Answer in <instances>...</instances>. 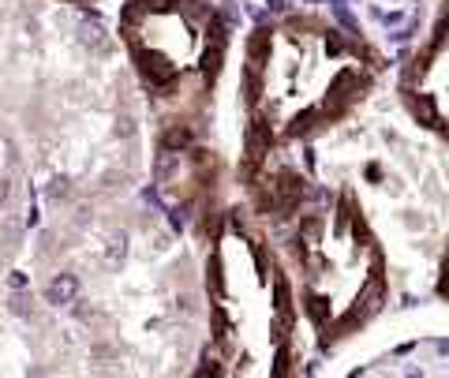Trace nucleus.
Masks as SVG:
<instances>
[{"label": "nucleus", "instance_id": "nucleus-1", "mask_svg": "<svg viewBox=\"0 0 449 378\" xmlns=\"http://www.w3.org/2000/svg\"><path fill=\"white\" fill-rule=\"evenodd\" d=\"M379 307H382V277H374V281H367V288L359 292V300L352 303L348 315H344L337 326H326V341H333V337H348L352 329H359L371 315H379Z\"/></svg>", "mask_w": 449, "mask_h": 378}, {"label": "nucleus", "instance_id": "nucleus-2", "mask_svg": "<svg viewBox=\"0 0 449 378\" xmlns=\"http://www.w3.org/2000/svg\"><path fill=\"white\" fill-rule=\"evenodd\" d=\"M135 64H139L142 79H146V83H154V86H168V83L176 79L172 60H168L165 53H157V49H135Z\"/></svg>", "mask_w": 449, "mask_h": 378}, {"label": "nucleus", "instance_id": "nucleus-3", "mask_svg": "<svg viewBox=\"0 0 449 378\" xmlns=\"http://www.w3.org/2000/svg\"><path fill=\"white\" fill-rule=\"evenodd\" d=\"M270 191H274V210L277 214H292L296 206H300V199H303V180L296 173H281L274 184H270Z\"/></svg>", "mask_w": 449, "mask_h": 378}, {"label": "nucleus", "instance_id": "nucleus-4", "mask_svg": "<svg viewBox=\"0 0 449 378\" xmlns=\"http://www.w3.org/2000/svg\"><path fill=\"white\" fill-rule=\"evenodd\" d=\"M75 34H79V42H83L86 49H94V53H105L109 49L105 23H101L98 15H90V12H75Z\"/></svg>", "mask_w": 449, "mask_h": 378}, {"label": "nucleus", "instance_id": "nucleus-5", "mask_svg": "<svg viewBox=\"0 0 449 378\" xmlns=\"http://www.w3.org/2000/svg\"><path fill=\"white\" fill-rule=\"evenodd\" d=\"M75 296H79L75 273H56L49 285H45V300H49L53 307H68V303H75Z\"/></svg>", "mask_w": 449, "mask_h": 378}, {"label": "nucleus", "instance_id": "nucleus-6", "mask_svg": "<svg viewBox=\"0 0 449 378\" xmlns=\"http://www.w3.org/2000/svg\"><path fill=\"white\" fill-rule=\"evenodd\" d=\"M270 142H274V131H270V124H266V120H255L251 135H247V162L259 165L262 158L270 154Z\"/></svg>", "mask_w": 449, "mask_h": 378}, {"label": "nucleus", "instance_id": "nucleus-7", "mask_svg": "<svg viewBox=\"0 0 449 378\" xmlns=\"http://www.w3.org/2000/svg\"><path fill=\"white\" fill-rule=\"evenodd\" d=\"M198 68H203L206 83H214V79H218V68H221V23H214V27H210V42H206V49H203Z\"/></svg>", "mask_w": 449, "mask_h": 378}, {"label": "nucleus", "instance_id": "nucleus-8", "mask_svg": "<svg viewBox=\"0 0 449 378\" xmlns=\"http://www.w3.org/2000/svg\"><path fill=\"white\" fill-rule=\"evenodd\" d=\"M348 90H352V71H344V75H337L333 79V86H330V94H326V101H322V116H337L344 105V98H348Z\"/></svg>", "mask_w": 449, "mask_h": 378}, {"label": "nucleus", "instance_id": "nucleus-9", "mask_svg": "<svg viewBox=\"0 0 449 378\" xmlns=\"http://www.w3.org/2000/svg\"><path fill=\"white\" fill-rule=\"evenodd\" d=\"M408 109H412V116L420 120L423 127H442V120H438V109L431 98H423V94H408Z\"/></svg>", "mask_w": 449, "mask_h": 378}, {"label": "nucleus", "instance_id": "nucleus-10", "mask_svg": "<svg viewBox=\"0 0 449 378\" xmlns=\"http://www.w3.org/2000/svg\"><path fill=\"white\" fill-rule=\"evenodd\" d=\"M191 142H195V135H191V127H183V124H172V127H165L162 131V150H188Z\"/></svg>", "mask_w": 449, "mask_h": 378}, {"label": "nucleus", "instance_id": "nucleus-11", "mask_svg": "<svg viewBox=\"0 0 449 378\" xmlns=\"http://www.w3.org/2000/svg\"><path fill=\"white\" fill-rule=\"evenodd\" d=\"M127 259V232H109V240H105V266L116 270L120 262Z\"/></svg>", "mask_w": 449, "mask_h": 378}, {"label": "nucleus", "instance_id": "nucleus-12", "mask_svg": "<svg viewBox=\"0 0 449 378\" xmlns=\"http://www.w3.org/2000/svg\"><path fill=\"white\" fill-rule=\"evenodd\" d=\"M318 120H322V109H303L300 116H296L292 124H288V131H285V135H288V139H300V135H307L311 127L318 124Z\"/></svg>", "mask_w": 449, "mask_h": 378}, {"label": "nucleus", "instance_id": "nucleus-13", "mask_svg": "<svg viewBox=\"0 0 449 378\" xmlns=\"http://www.w3.org/2000/svg\"><path fill=\"white\" fill-rule=\"evenodd\" d=\"M303 303H307V318H311V323H315L318 329H326V326H330V303H326L322 296L307 292V300H303Z\"/></svg>", "mask_w": 449, "mask_h": 378}, {"label": "nucleus", "instance_id": "nucleus-14", "mask_svg": "<svg viewBox=\"0 0 449 378\" xmlns=\"http://www.w3.org/2000/svg\"><path fill=\"white\" fill-rule=\"evenodd\" d=\"M274 307H277V318H285V326L292 323V303H288V281L285 277L274 281Z\"/></svg>", "mask_w": 449, "mask_h": 378}, {"label": "nucleus", "instance_id": "nucleus-15", "mask_svg": "<svg viewBox=\"0 0 449 378\" xmlns=\"http://www.w3.org/2000/svg\"><path fill=\"white\" fill-rule=\"evenodd\" d=\"M206 285H210V296H214V300H221V296H224V285H221V255H210V262H206Z\"/></svg>", "mask_w": 449, "mask_h": 378}, {"label": "nucleus", "instance_id": "nucleus-16", "mask_svg": "<svg viewBox=\"0 0 449 378\" xmlns=\"http://www.w3.org/2000/svg\"><path fill=\"white\" fill-rule=\"evenodd\" d=\"M176 165H180L176 150H162V158H157V165H154V176H157V180H168V176L176 173Z\"/></svg>", "mask_w": 449, "mask_h": 378}, {"label": "nucleus", "instance_id": "nucleus-17", "mask_svg": "<svg viewBox=\"0 0 449 378\" xmlns=\"http://www.w3.org/2000/svg\"><path fill=\"white\" fill-rule=\"evenodd\" d=\"M333 12H337V23H341V27L348 30V34H359V27H356V19H352V12L344 8V0H337V4H333Z\"/></svg>", "mask_w": 449, "mask_h": 378}, {"label": "nucleus", "instance_id": "nucleus-18", "mask_svg": "<svg viewBox=\"0 0 449 378\" xmlns=\"http://www.w3.org/2000/svg\"><path fill=\"white\" fill-rule=\"evenodd\" d=\"M352 225V206H348V199H341V206H337V225H333V232L337 236H344V229Z\"/></svg>", "mask_w": 449, "mask_h": 378}, {"label": "nucleus", "instance_id": "nucleus-19", "mask_svg": "<svg viewBox=\"0 0 449 378\" xmlns=\"http://www.w3.org/2000/svg\"><path fill=\"white\" fill-rule=\"evenodd\" d=\"M251 251H255V266H259V277H262V281H270V255H266V247L255 244Z\"/></svg>", "mask_w": 449, "mask_h": 378}, {"label": "nucleus", "instance_id": "nucleus-20", "mask_svg": "<svg viewBox=\"0 0 449 378\" xmlns=\"http://www.w3.org/2000/svg\"><path fill=\"white\" fill-rule=\"evenodd\" d=\"M139 4L146 8V12H168V8H176L180 0H139Z\"/></svg>", "mask_w": 449, "mask_h": 378}, {"label": "nucleus", "instance_id": "nucleus-21", "mask_svg": "<svg viewBox=\"0 0 449 378\" xmlns=\"http://www.w3.org/2000/svg\"><path fill=\"white\" fill-rule=\"evenodd\" d=\"M352 236H356V244H367V225H363V217H356V214H352Z\"/></svg>", "mask_w": 449, "mask_h": 378}, {"label": "nucleus", "instance_id": "nucleus-22", "mask_svg": "<svg viewBox=\"0 0 449 378\" xmlns=\"http://www.w3.org/2000/svg\"><path fill=\"white\" fill-rule=\"evenodd\" d=\"M214 337H218V341H224V337H229V323L221 318V311H214Z\"/></svg>", "mask_w": 449, "mask_h": 378}, {"label": "nucleus", "instance_id": "nucleus-23", "mask_svg": "<svg viewBox=\"0 0 449 378\" xmlns=\"http://www.w3.org/2000/svg\"><path fill=\"white\" fill-rule=\"evenodd\" d=\"M274 375L281 378V375H288V349H281L277 352V360H274Z\"/></svg>", "mask_w": 449, "mask_h": 378}, {"label": "nucleus", "instance_id": "nucleus-24", "mask_svg": "<svg viewBox=\"0 0 449 378\" xmlns=\"http://www.w3.org/2000/svg\"><path fill=\"white\" fill-rule=\"evenodd\" d=\"M12 311H15V315H30V300H27V296H15Z\"/></svg>", "mask_w": 449, "mask_h": 378}, {"label": "nucleus", "instance_id": "nucleus-25", "mask_svg": "<svg viewBox=\"0 0 449 378\" xmlns=\"http://www.w3.org/2000/svg\"><path fill=\"white\" fill-rule=\"evenodd\" d=\"M221 19H224V23H236V0H224V8H221Z\"/></svg>", "mask_w": 449, "mask_h": 378}, {"label": "nucleus", "instance_id": "nucleus-26", "mask_svg": "<svg viewBox=\"0 0 449 378\" xmlns=\"http://www.w3.org/2000/svg\"><path fill=\"white\" fill-rule=\"evenodd\" d=\"M8 288H12V292H23V288H27V277H23V273H12V277H8Z\"/></svg>", "mask_w": 449, "mask_h": 378}, {"label": "nucleus", "instance_id": "nucleus-27", "mask_svg": "<svg viewBox=\"0 0 449 378\" xmlns=\"http://www.w3.org/2000/svg\"><path fill=\"white\" fill-rule=\"evenodd\" d=\"M326 49H330L333 56H337V53H344V42H341V34H330V38H326Z\"/></svg>", "mask_w": 449, "mask_h": 378}, {"label": "nucleus", "instance_id": "nucleus-28", "mask_svg": "<svg viewBox=\"0 0 449 378\" xmlns=\"http://www.w3.org/2000/svg\"><path fill=\"white\" fill-rule=\"evenodd\" d=\"M198 375H221V367H218V360L214 356H206V364L198 367Z\"/></svg>", "mask_w": 449, "mask_h": 378}, {"label": "nucleus", "instance_id": "nucleus-29", "mask_svg": "<svg viewBox=\"0 0 449 378\" xmlns=\"http://www.w3.org/2000/svg\"><path fill=\"white\" fill-rule=\"evenodd\" d=\"M363 173H367V180H371V184H379V180H382V168H379V165H367Z\"/></svg>", "mask_w": 449, "mask_h": 378}, {"label": "nucleus", "instance_id": "nucleus-30", "mask_svg": "<svg viewBox=\"0 0 449 378\" xmlns=\"http://www.w3.org/2000/svg\"><path fill=\"white\" fill-rule=\"evenodd\" d=\"M64 191H68V184H64V180H53V188H49V195H64Z\"/></svg>", "mask_w": 449, "mask_h": 378}, {"label": "nucleus", "instance_id": "nucleus-31", "mask_svg": "<svg viewBox=\"0 0 449 378\" xmlns=\"http://www.w3.org/2000/svg\"><path fill=\"white\" fill-rule=\"evenodd\" d=\"M8 199V180H0V203Z\"/></svg>", "mask_w": 449, "mask_h": 378}]
</instances>
